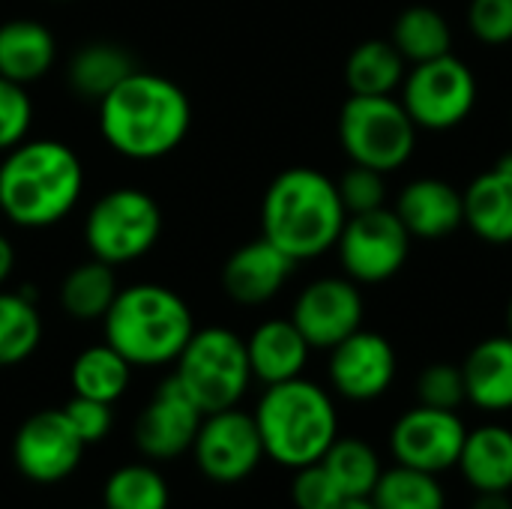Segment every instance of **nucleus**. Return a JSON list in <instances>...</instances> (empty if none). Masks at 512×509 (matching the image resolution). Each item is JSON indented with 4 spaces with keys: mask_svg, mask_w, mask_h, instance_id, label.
<instances>
[{
    "mask_svg": "<svg viewBox=\"0 0 512 509\" xmlns=\"http://www.w3.org/2000/svg\"><path fill=\"white\" fill-rule=\"evenodd\" d=\"M162 237V207L138 186L108 189L84 216V246L93 258L123 267L147 252Z\"/></svg>",
    "mask_w": 512,
    "mask_h": 509,
    "instance_id": "0eeeda50",
    "label": "nucleus"
},
{
    "mask_svg": "<svg viewBox=\"0 0 512 509\" xmlns=\"http://www.w3.org/2000/svg\"><path fill=\"white\" fill-rule=\"evenodd\" d=\"M174 378L204 414L237 408L255 381L246 339L228 327L195 330L174 360Z\"/></svg>",
    "mask_w": 512,
    "mask_h": 509,
    "instance_id": "423d86ee",
    "label": "nucleus"
},
{
    "mask_svg": "<svg viewBox=\"0 0 512 509\" xmlns=\"http://www.w3.org/2000/svg\"><path fill=\"white\" fill-rule=\"evenodd\" d=\"M294 267V258L267 237H258L228 255L222 267V288L240 306H264L288 285Z\"/></svg>",
    "mask_w": 512,
    "mask_h": 509,
    "instance_id": "f3484780",
    "label": "nucleus"
},
{
    "mask_svg": "<svg viewBox=\"0 0 512 509\" xmlns=\"http://www.w3.org/2000/svg\"><path fill=\"white\" fill-rule=\"evenodd\" d=\"M369 501L375 509H447V492L441 486V477L393 465L384 468Z\"/></svg>",
    "mask_w": 512,
    "mask_h": 509,
    "instance_id": "2f4dec72",
    "label": "nucleus"
},
{
    "mask_svg": "<svg viewBox=\"0 0 512 509\" xmlns=\"http://www.w3.org/2000/svg\"><path fill=\"white\" fill-rule=\"evenodd\" d=\"M321 465L333 477L336 489L342 492L345 501H360L369 498L384 474L378 450L363 441V438H336L330 450L321 456Z\"/></svg>",
    "mask_w": 512,
    "mask_h": 509,
    "instance_id": "c756f323",
    "label": "nucleus"
},
{
    "mask_svg": "<svg viewBox=\"0 0 512 509\" xmlns=\"http://www.w3.org/2000/svg\"><path fill=\"white\" fill-rule=\"evenodd\" d=\"M465 198V225L492 246L512 243V174L501 168H489L477 174Z\"/></svg>",
    "mask_w": 512,
    "mask_h": 509,
    "instance_id": "b1692460",
    "label": "nucleus"
},
{
    "mask_svg": "<svg viewBox=\"0 0 512 509\" xmlns=\"http://www.w3.org/2000/svg\"><path fill=\"white\" fill-rule=\"evenodd\" d=\"M246 354H249L252 378L270 387L300 378L309 363L312 345L306 342V336L297 330L291 318H270L249 333Z\"/></svg>",
    "mask_w": 512,
    "mask_h": 509,
    "instance_id": "6ab92c4d",
    "label": "nucleus"
},
{
    "mask_svg": "<svg viewBox=\"0 0 512 509\" xmlns=\"http://www.w3.org/2000/svg\"><path fill=\"white\" fill-rule=\"evenodd\" d=\"M69 384L75 396L114 405L126 396L132 384V363L114 351L108 342L84 348L69 366Z\"/></svg>",
    "mask_w": 512,
    "mask_h": 509,
    "instance_id": "a878e982",
    "label": "nucleus"
},
{
    "mask_svg": "<svg viewBox=\"0 0 512 509\" xmlns=\"http://www.w3.org/2000/svg\"><path fill=\"white\" fill-rule=\"evenodd\" d=\"M363 294L348 276H321L309 282L291 309V321L306 336L312 351H330L363 327Z\"/></svg>",
    "mask_w": 512,
    "mask_h": 509,
    "instance_id": "4468645a",
    "label": "nucleus"
},
{
    "mask_svg": "<svg viewBox=\"0 0 512 509\" xmlns=\"http://www.w3.org/2000/svg\"><path fill=\"white\" fill-rule=\"evenodd\" d=\"M339 144L354 165L402 168L417 147V123L396 96H351L339 111Z\"/></svg>",
    "mask_w": 512,
    "mask_h": 509,
    "instance_id": "6e6552de",
    "label": "nucleus"
},
{
    "mask_svg": "<svg viewBox=\"0 0 512 509\" xmlns=\"http://www.w3.org/2000/svg\"><path fill=\"white\" fill-rule=\"evenodd\" d=\"M204 411L186 396L174 375H168L141 408L132 438L144 459L150 462H171L192 450L195 435L201 429Z\"/></svg>",
    "mask_w": 512,
    "mask_h": 509,
    "instance_id": "2eb2a0df",
    "label": "nucleus"
},
{
    "mask_svg": "<svg viewBox=\"0 0 512 509\" xmlns=\"http://www.w3.org/2000/svg\"><path fill=\"white\" fill-rule=\"evenodd\" d=\"M456 471L474 492H512V429L498 423L471 429Z\"/></svg>",
    "mask_w": 512,
    "mask_h": 509,
    "instance_id": "4be33fe9",
    "label": "nucleus"
},
{
    "mask_svg": "<svg viewBox=\"0 0 512 509\" xmlns=\"http://www.w3.org/2000/svg\"><path fill=\"white\" fill-rule=\"evenodd\" d=\"M171 486L147 462H129L108 474L102 486V509H168Z\"/></svg>",
    "mask_w": 512,
    "mask_h": 509,
    "instance_id": "7c9ffc66",
    "label": "nucleus"
},
{
    "mask_svg": "<svg viewBox=\"0 0 512 509\" xmlns=\"http://www.w3.org/2000/svg\"><path fill=\"white\" fill-rule=\"evenodd\" d=\"M405 57L390 39H366L345 60L351 96H393L405 81Z\"/></svg>",
    "mask_w": 512,
    "mask_h": 509,
    "instance_id": "bb28decb",
    "label": "nucleus"
},
{
    "mask_svg": "<svg viewBox=\"0 0 512 509\" xmlns=\"http://www.w3.org/2000/svg\"><path fill=\"white\" fill-rule=\"evenodd\" d=\"M336 189H339V198H342V207H345L348 216L378 210L387 201L384 171H375L369 165H354L351 162V168L336 180Z\"/></svg>",
    "mask_w": 512,
    "mask_h": 509,
    "instance_id": "72a5a7b5",
    "label": "nucleus"
},
{
    "mask_svg": "<svg viewBox=\"0 0 512 509\" xmlns=\"http://www.w3.org/2000/svg\"><path fill=\"white\" fill-rule=\"evenodd\" d=\"M195 330L189 303L159 282L120 288L102 318L105 342L120 351L132 369H159L174 363Z\"/></svg>",
    "mask_w": 512,
    "mask_h": 509,
    "instance_id": "20e7f679",
    "label": "nucleus"
},
{
    "mask_svg": "<svg viewBox=\"0 0 512 509\" xmlns=\"http://www.w3.org/2000/svg\"><path fill=\"white\" fill-rule=\"evenodd\" d=\"M117 291H120L117 270L111 264H105V261L90 255L87 261L75 264L63 276L57 300H60V309L72 321L90 324V321H102L105 318V312L111 309Z\"/></svg>",
    "mask_w": 512,
    "mask_h": 509,
    "instance_id": "393cba45",
    "label": "nucleus"
},
{
    "mask_svg": "<svg viewBox=\"0 0 512 509\" xmlns=\"http://www.w3.org/2000/svg\"><path fill=\"white\" fill-rule=\"evenodd\" d=\"M252 417L261 432L264 456L291 471L321 462L339 438V411L333 396L303 375L270 384Z\"/></svg>",
    "mask_w": 512,
    "mask_h": 509,
    "instance_id": "39448f33",
    "label": "nucleus"
},
{
    "mask_svg": "<svg viewBox=\"0 0 512 509\" xmlns=\"http://www.w3.org/2000/svg\"><path fill=\"white\" fill-rule=\"evenodd\" d=\"M411 240L414 237L408 234L396 210L378 207L345 219L336 252L348 279H354L357 285H381L405 267L411 255Z\"/></svg>",
    "mask_w": 512,
    "mask_h": 509,
    "instance_id": "9d476101",
    "label": "nucleus"
},
{
    "mask_svg": "<svg viewBox=\"0 0 512 509\" xmlns=\"http://www.w3.org/2000/svg\"><path fill=\"white\" fill-rule=\"evenodd\" d=\"M465 438L468 426L459 417V411L417 405L393 423L390 453L396 465L441 477L459 465Z\"/></svg>",
    "mask_w": 512,
    "mask_h": 509,
    "instance_id": "ddd939ff",
    "label": "nucleus"
},
{
    "mask_svg": "<svg viewBox=\"0 0 512 509\" xmlns=\"http://www.w3.org/2000/svg\"><path fill=\"white\" fill-rule=\"evenodd\" d=\"M345 219L336 180L318 168L297 165L276 174L261 198V237L297 264L336 249Z\"/></svg>",
    "mask_w": 512,
    "mask_h": 509,
    "instance_id": "7ed1b4c3",
    "label": "nucleus"
},
{
    "mask_svg": "<svg viewBox=\"0 0 512 509\" xmlns=\"http://www.w3.org/2000/svg\"><path fill=\"white\" fill-rule=\"evenodd\" d=\"M507 333L512 336V300H510V306H507Z\"/></svg>",
    "mask_w": 512,
    "mask_h": 509,
    "instance_id": "79ce46f5",
    "label": "nucleus"
},
{
    "mask_svg": "<svg viewBox=\"0 0 512 509\" xmlns=\"http://www.w3.org/2000/svg\"><path fill=\"white\" fill-rule=\"evenodd\" d=\"M114 405L96 402V399H84V396H72L63 405V414L69 417L72 429L78 432V438L84 441V447L99 444L111 435L114 429Z\"/></svg>",
    "mask_w": 512,
    "mask_h": 509,
    "instance_id": "4c0bfd02",
    "label": "nucleus"
},
{
    "mask_svg": "<svg viewBox=\"0 0 512 509\" xmlns=\"http://www.w3.org/2000/svg\"><path fill=\"white\" fill-rule=\"evenodd\" d=\"M84 450L87 447L63 408H45L18 426L12 438V465L36 486H57L78 471Z\"/></svg>",
    "mask_w": 512,
    "mask_h": 509,
    "instance_id": "f8f14e48",
    "label": "nucleus"
},
{
    "mask_svg": "<svg viewBox=\"0 0 512 509\" xmlns=\"http://www.w3.org/2000/svg\"><path fill=\"white\" fill-rule=\"evenodd\" d=\"M105 144L132 162H156L174 153L192 129L186 90L159 72L135 69L99 105Z\"/></svg>",
    "mask_w": 512,
    "mask_h": 509,
    "instance_id": "f257e3e1",
    "label": "nucleus"
},
{
    "mask_svg": "<svg viewBox=\"0 0 512 509\" xmlns=\"http://www.w3.org/2000/svg\"><path fill=\"white\" fill-rule=\"evenodd\" d=\"M471 509H512L510 492H477Z\"/></svg>",
    "mask_w": 512,
    "mask_h": 509,
    "instance_id": "58836bf2",
    "label": "nucleus"
},
{
    "mask_svg": "<svg viewBox=\"0 0 512 509\" xmlns=\"http://www.w3.org/2000/svg\"><path fill=\"white\" fill-rule=\"evenodd\" d=\"M198 471L219 486H234L249 480L267 459L261 432L252 414L237 408L204 414L201 429L192 444Z\"/></svg>",
    "mask_w": 512,
    "mask_h": 509,
    "instance_id": "9b49d317",
    "label": "nucleus"
},
{
    "mask_svg": "<svg viewBox=\"0 0 512 509\" xmlns=\"http://www.w3.org/2000/svg\"><path fill=\"white\" fill-rule=\"evenodd\" d=\"M138 66L132 54L108 39L84 42L66 63V84L69 90L84 99L99 105L126 75H132Z\"/></svg>",
    "mask_w": 512,
    "mask_h": 509,
    "instance_id": "5701e85b",
    "label": "nucleus"
},
{
    "mask_svg": "<svg viewBox=\"0 0 512 509\" xmlns=\"http://www.w3.org/2000/svg\"><path fill=\"white\" fill-rule=\"evenodd\" d=\"M390 42L405 57V63L414 66V63H426V60L450 54L453 27L435 6L414 3L396 15L390 27Z\"/></svg>",
    "mask_w": 512,
    "mask_h": 509,
    "instance_id": "cd10ccee",
    "label": "nucleus"
},
{
    "mask_svg": "<svg viewBox=\"0 0 512 509\" xmlns=\"http://www.w3.org/2000/svg\"><path fill=\"white\" fill-rule=\"evenodd\" d=\"M396 369H399L396 348L390 345L387 336L375 330L360 327L336 348H330V363H327L330 387L336 390V396L357 405L381 399L393 387Z\"/></svg>",
    "mask_w": 512,
    "mask_h": 509,
    "instance_id": "dca6fc26",
    "label": "nucleus"
},
{
    "mask_svg": "<svg viewBox=\"0 0 512 509\" xmlns=\"http://www.w3.org/2000/svg\"><path fill=\"white\" fill-rule=\"evenodd\" d=\"M468 27L486 45L512 42V0H471Z\"/></svg>",
    "mask_w": 512,
    "mask_h": 509,
    "instance_id": "e433bc0d",
    "label": "nucleus"
},
{
    "mask_svg": "<svg viewBox=\"0 0 512 509\" xmlns=\"http://www.w3.org/2000/svg\"><path fill=\"white\" fill-rule=\"evenodd\" d=\"M12 270H15V246L6 234H0V288L9 282Z\"/></svg>",
    "mask_w": 512,
    "mask_h": 509,
    "instance_id": "ea45409f",
    "label": "nucleus"
},
{
    "mask_svg": "<svg viewBox=\"0 0 512 509\" xmlns=\"http://www.w3.org/2000/svg\"><path fill=\"white\" fill-rule=\"evenodd\" d=\"M468 402L462 366L453 363H432L417 375V405L459 411Z\"/></svg>",
    "mask_w": 512,
    "mask_h": 509,
    "instance_id": "473e14b6",
    "label": "nucleus"
},
{
    "mask_svg": "<svg viewBox=\"0 0 512 509\" xmlns=\"http://www.w3.org/2000/svg\"><path fill=\"white\" fill-rule=\"evenodd\" d=\"M333 509H375L372 507V501L369 498H360V501H342L339 507Z\"/></svg>",
    "mask_w": 512,
    "mask_h": 509,
    "instance_id": "a19ab883",
    "label": "nucleus"
},
{
    "mask_svg": "<svg viewBox=\"0 0 512 509\" xmlns=\"http://www.w3.org/2000/svg\"><path fill=\"white\" fill-rule=\"evenodd\" d=\"M468 402L486 414L512 411V336H492L474 345L462 363Z\"/></svg>",
    "mask_w": 512,
    "mask_h": 509,
    "instance_id": "aec40b11",
    "label": "nucleus"
},
{
    "mask_svg": "<svg viewBox=\"0 0 512 509\" xmlns=\"http://www.w3.org/2000/svg\"><path fill=\"white\" fill-rule=\"evenodd\" d=\"M402 105L417 129H456L477 105V78L453 51L426 63H414L402 81Z\"/></svg>",
    "mask_w": 512,
    "mask_h": 509,
    "instance_id": "1a4fd4ad",
    "label": "nucleus"
},
{
    "mask_svg": "<svg viewBox=\"0 0 512 509\" xmlns=\"http://www.w3.org/2000/svg\"><path fill=\"white\" fill-rule=\"evenodd\" d=\"M42 342V315L30 288H0V369L21 366Z\"/></svg>",
    "mask_w": 512,
    "mask_h": 509,
    "instance_id": "c85d7f7f",
    "label": "nucleus"
},
{
    "mask_svg": "<svg viewBox=\"0 0 512 509\" xmlns=\"http://www.w3.org/2000/svg\"><path fill=\"white\" fill-rule=\"evenodd\" d=\"M84 165L54 138H24L0 159V213L24 231L63 222L81 201Z\"/></svg>",
    "mask_w": 512,
    "mask_h": 509,
    "instance_id": "f03ea898",
    "label": "nucleus"
},
{
    "mask_svg": "<svg viewBox=\"0 0 512 509\" xmlns=\"http://www.w3.org/2000/svg\"><path fill=\"white\" fill-rule=\"evenodd\" d=\"M396 216L411 237L441 240L465 225V198L456 186L438 177H420L399 192Z\"/></svg>",
    "mask_w": 512,
    "mask_h": 509,
    "instance_id": "a211bd4d",
    "label": "nucleus"
},
{
    "mask_svg": "<svg viewBox=\"0 0 512 509\" xmlns=\"http://www.w3.org/2000/svg\"><path fill=\"white\" fill-rule=\"evenodd\" d=\"M54 3H69V0H54Z\"/></svg>",
    "mask_w": 512,
    "mask_h": 509,
    "instance_id": "37998d69",
    "label": "nucleus"
},
{
    "mask_svg": "<svg viewBox=\"0 0 512 509\" xmlns=\"http://www.w3.org/2000/svg\"><path fill=\"white\" fill-rule=\"evenodd\" d=\"M291 501L297 509H333L339 507L345 498L336 489L333 477L327 474V468L321 462H312L306 468L294 471L291 480Z\"/></svg>",
    "mask_w": 512,
    "mask_h": 509,
    "instance_id": "c9c22d12",
    "label": "nucleus"
},
{
    "mask_svg": "<svg viewBox=\"0 0 512 509\" xmlns=\"http://www.w3.org/2000/svg\"><path fill=\"white\" fill-rule=\"evenodd\" d=\"M57 60L54 33L36 18H9L0 24V75L15 84H33Z\"/></svg>",
    "mask_w": 512,
    "mask_h": 509,
    "instance_id": "412c9836",
    "label": "nucleus"
},
{
    "mask_svg": "<svg viewBox=\"0 0 512 509\" xmlns=\"http://www.w3.org/2000/svg\"><path fill=\"white\" fill-rule=\"evenodd\" d=\"M33 102L24 84H15L0 75V153L12 150L30 135Z\"/></svg>",
    "mask_w": 512,
    "mask_h": 509,
    "instance_id": "f704fd0d",
    "label": "nucleus"
}]
</instances>
